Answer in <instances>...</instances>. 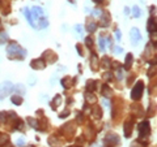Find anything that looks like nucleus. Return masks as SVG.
<instances>
[{
  "mask_svg": "<svg viewBox=\"0 0 157 147\" xmlns=\"http://www.w3.org/2000/svg\"><path fill=\"white\" fill-rule=\"evenodd\" d=\"M143 90H144V83H143V81L136 82V85L134 86L132 91H131V99H134V100H139V99L142 98Z\"/></svg>",
  "mask_w": 157,
  "mask_h": 147,
  "instance_id": "2",
  "label": "nucleus"
},
{
  "mask_svg": "<svg viewBox=\"0 0 157 147\" xmlns=\"http://www.w3.org/2000/svg\"><path fill=\"white\" fill-rule=\"evenodd\" d=\"M75 29H76V30L79 31V33H80V31H81V29H83V28H81L80 25H76V26H75Z\"/></svg>",
  "mask_w": 157,
  "mask_h": 147,
  "instance_id": "34",
  "label": "nucleus"
},
{
  "mask_svg": "<svg viewBox=\"0 0 157 147\" xmlns=\"http://www.w3.org/2000/svg\"><path fill=\"white\" fill-rule=\"evenodd\" d=\"M115 33H117V39L119 40V39H120V31H119V30H117Z\"/></svg>",
  "mask_w": 157,
  "mask_h": 147,
  "instance_id": "35",
  "label": "nucleus"
},
{
  "mask_svg": "<svg viewBox=\"0 0 157 147\" xmlns=\"http://www.w3.org/2000/svg\"><path fill=\"white\" fill-rule=\"evenodd\" d=\"M67 115H69V111H68V109H65L64 112H63V113H60V117H62V119H63V117H65V116H67Z\"/></svg>",
  "mask_w": 157,
  "mask_h": 147,
  "instance_id": "31",
  "label": "nucleus"
},
{
  "mask_svg": "<svg viewBox=\"0 0 157 147\" xmlns=\"http://www.w3.org/2000/svg\"><path fill=\"white\" fill-rule=\"evenodd\" d=\"M22 125H24V123H22L21 120H19V119H17V126H15V129L20 130V129H22Z\"/></svg>",
  "mask_w": 157,
  "mask_h": 147,
  "instance_id": "25",
  "label": "nucleus"
},
{
  "mask_svg": "<svg viewBox=\"0 0 157 147\" xmlns=\"http://www.w3.org/2000/svg\"><path fill=\"white\" fill-rule=\"evenodd\" d=\"M104 78H105L106 81H109V80H111V78H113V76H111V73H105Z\"/></svg>",
  "mask_w": 157,
  "mask_h": 147,
  "instance_id": "29",
  "label": "nucleus"
},
{
  "mask_svg": "<svg viewBox=\"0 0 157 147\" xmlns=\"http://www.w3.org/2000/svg\"><path fill=\"white\" fill-rule=\"evenodd\" d=\"M92 69H93V71L97 69V56H96V55L92 56Z\"/></svg>",
  "mask_w": 157,
  "mask_h": 147,
  "instance_id": "24",
  "label": "nucleus"
},
{
  "mask_svg": "<svg viewBox=\"0 0 157 147\" xmlns=\"http://www.w3.org/2000/svg\"><path fill=\"white\" fill-rule=\"evenodd\" d=\"M130 37H131V40H132V44H138L142 39V34L139 31V29L132 28L131 29V33H130Z\"/></svg>",
  "mask_w": 157,
  "mask_h": 147,
  "instance_id": "4",
  "label": "nucleus"
},
{
  "mask_svg": "<svg viewBox=\"0 0 157 147\" xmlns=\"http://www.w3.org/2000/svg\"><path fill=\"white\" fill-rule=\"evenodd\" d=\"M62 83H63V86H64L65 89L71 86V81H69V78H68V77H64V78H63V80H62Z\"/></svg>",
  "mask_w": 157,
  "mask_h": 147,
  "instance_id": "22",
  "label": "nucleus"
},
{
  "mask_svg": "<svg viewBox=\"0 0 157 147\" xmlns=\"http://www.w3.org/2000/svg\"><path fill=\"white\" fill-rule=\"evenodd\" d=\"M47 25H49L47 20H46V18H43V17H41V21H39V25H38V26H39L41 29H43V28H46Z\"/></svg>",
  "mask_w": 157,
  "mask_h": 147,
  "instance_id": "21",
  "label": "nucleus"
},
{
  "mask_svg": "<svg viewBox=\"0 0 157 147\" xmlns=\"http://www.w3.org/2000/svg\"><path fill=\"white\" fill-rule=\"evenodd\" d=\"M22 102H24V99H22L21 95H17V94H16V95H13V96H12V103H13V104L21 105Z\"/></svg>",
  "mask_w": 157,
  "mask_h": 147,
  "instance_id": "11",
  "label": "nucleus"
},
{
  "mask_svg": "<svg viewBox=\"0 0 157 147\" xmlns=\"http://www.w3.org/2000/svg\"><path fill=\"white\" fill-rule=\"evenodd\" d=\"M93 1H96V3H102L104 0H93Z\"/></svg>",
  "mask_w": 157,
  "mask_h": 147,
  "instance_id": "37",
  "label": "nucleus"
},
{
  "mask_svg": "<svg viewBox=\"0 0 157 147\" xmlns=\"http://www.w3.org/2000/svg\"><path fill=\"white\" fill-rule=\"evenodd\" d=\"M118 78H119V80L123 78V72H122V71H118Z\"/></svg>",
  "mask_w": 157,
  "mask_h": 147,
  "instance_id": "32",
  "label": "nucleus"
},
{
  "mask_svg": "<svg viewBox=\"0 0 157 147\" xmlns=\"http://www.w3.org/2000/svg\"><path fill=\"white\" fill-rule=\"evenodd\" d=\"M86 99H88L90 103H94L96 102V98L94 96H92V94H86Z\"/></svg>",
  "mask_w": 157,
  "mask_h": 147,
  "instance_id": "26",
  "label": "nucleus"
},
{
  "mask_svg": "<svg viewBox=\"0 0 157 147\" xmlns=\"http://www.w3.org/2000/svg\"><path fill=\"white\" fill-rule=\"evenodd\" d=\"M13 89H15V86H13L12 82H9V81L0 83V99H4L7 95H9L11 92L13 91Z\"/></svg>",
  "mask_w": 157,
  "mask_h": 147,
  "instance_id": "3",
  "label": "nucleus"
},
{
  "mask_svg": "<svg viewBox=\"0 0 157 147\" xmlns=\"http://www.w3.org/2000/svg\"><path fill=\"white\" fill-rule=\"evenodd\" d=\"M100 17H101V26L106 28V26L109 25V22H110V15H109L108 12H104Z\"/></svg>",
  "mask_w": 157,
  "mask_h": 147,
  "instance_id": "7",
  "label": "nucleus"
},
{
  "mask_svg": "<svg viewBox=\"0 0 157 147\" xmlns=\"http://www.w3.org/2000/svg\"><path fill=\"white\" fill-rule=\"evenodd\" d=\"M101 63H102V67L104 68H109L110 67V59L108 56H105V57L101 59Z\"/></svg>",
  "mask_w": 157,
  "mask_h": 147,
  "instance_id": "18",
  "label": "nucleus"
},
{
  "mask_svg": "<svg viewBox=\"0 0 157 147\" xmlns=\"http://www.w3.org/2000/svg\"><path fill=\"white\" fill-rule=\"evenodd\" d=\"M147 28H148V31H149L151 34L156 33V20H154V18H149Z\"/></svg>",
  "mask_w": 157,
  "mask_h": 147,
  "instance_id": "9",
  "label": "nucleus"
},
{
  "mask_svg": "<svg viewBox=\"0 0 157 147\" xmlns=\"http://www.w3.org/2000/svg\"><path fill=\"white\" fill-rule=\"evenodd\" d=\"M45 67H46V61L43 59H38V60L31 61V68L33 69H45Z\"/></svg>",
  "mask_w": 157,
  "mask_h": 147,
  "instance_id": "6",
  "label": "nucleus"
},
{
  "mask_svg": "<svg viewBox=\"0 0 157 147\" xmlns=\"http://www.w3.org/2000/svg\"><path fill=\"white\" fill-rule=\"evenodd\" d=\"M102 95H104V96H106V98H109V96L111 95V90L109 89L108 85H104V87H102Z\"/></svg>",
  "mask_w": 157,
  "mask_h": 147,
  "instance_id": "15",
  "label": "nucleus"
},
{
  "mask_svg": "<svg viewBox=\"0 0 157 147\" xmlns=\"http://www.w3.org/2000/svg\"><path fill=\"white\" fill-rule=\"evenodd\" d=\"M131 64H132V55H131V53H128V55L126 56V61H124V68H126V69H130Z\"/></svg>",
  "mask_w": 157,
  "mask_h": 147,
  "instance_id": "12",
  "label": "nucleus"
},
{
  "mask_svg": "<svg viewBox=\"0 0 157 147\" xmlns=\"http://www.w3.org/2000/svg\"><path fill=\"white\" fill-rule=\"evenodd\" d=\"M71 3H75V0H71Z\"/></svg>",
  "mask_w": 157,
  "mask_h": 147,
  "instance_id": "38",
  "label": "nucleus"
},
{
  "mask_svg": "<svg viewBox=\"0 0 157 147\" xmlns=\"http://www.w3.org/2000/svg\"><path fill=\"white\" fill-rule=\"evenodd\" d=\"M4 119H7V113L5 112H0V121H3Z\"/></svg>",
  "mask_w": 157,
  "mask_h": 147,
  "instance_id": "30",
  "label": "nucleus"
},
{
  "mask_svg": "<svg viewBox=\"0 0 157 147\" xmlns=\"http://www.w3.org/2000/svg\"><path fill=\"white\" fill-rule=\"evenodd\" d=\"M25 16H26V18H28V21H29V24H30V26H33L34 28V22H33V17H31V12L26 8L25 9Z\"/></svg>",
  "mask_w": 157,
  "mask_h": 147,
  "instance_id": "14",
  "label": "nucleus"
},
{
  "mask_svg": "<svg viewBox=\"0 0 157 147\" xmlns=\"http://www.w3.org/2000/svg\"><path fill=\"white\" fill-rule=\"evenodd\" d=\"M60 102H62V98H60V95H56V96H55V99H54V102H52V103H51L52 108L55 109V108H56V104H60Z\"/></svg>",
  "mask_w": 157,
  "mask_h": 147,
  "instance_id": "19",
  "label": "nucleus"
},
{
  "mask_svg": "<svg viewBox=\"0 0 157 147\" xmlns=\"http://www.w3.org/2000/svg\"><path fill=\"white\" fill-rule=\"evenodd\" d=\"M76 48H77V51H79V52H80V55L83 56V55H84V53H83V48H81V47L79 46V44H77V47H76Z\"/></svg>",
  "mask_w": 157,
  "mask_h": 147,
  "instance_id": "33",
  "label": "nucleus"
},
{
  "mask_svg": "<svg viewBox=\"0 0 157 147\" xmlns=\"http://www.w3.org/2000/svg\"><path fill=\"white\" fill-rule=\"evenodd\" d=\"M115 52H118V53H119V52H122V48H119V47H117V48H115Z\"/></svg>",
  "mask_w": 157,
  "mask_h": 147,
  "instance_id": "36",
  "label": "nucleus"
},
{
  "mask_svg": "<svg viewBox=\"0 0 157 147\" xmlns=\"http://www.w3.org/2000/svg\"><path fill=\"white\" fill-rule=\"evenodd\" d=\"M85 43H86V46H88V47H90V46L93 44L92 38H86V39H85Z\"/></svg>",
  "mask_w": 157,
  "mask_h": 147,
  "instance_id": "28",
  "label": "nucleus"
},
{
  "mask_svg": "<svg viewBox=\"0 0 157 147\" xmlns=\"http://www.w3.org/2000/svg\"><path fill=\"white\" fill-rule=\"evenodd\" d=\"M100 48H101V51L105 49V40L102 38H100Z\"/></svg>",
  "mask_w": 157,
  "mask_h": 147,
  "instance_id": "27",
  "label": "nucleus"
},
{
  "mask_svg": "<svg viewBox=\"0 0 157 147\" xmlns=\"http://www.w3.org/2000/svg\"><path fill=\"white\" fill-rule=\"evenodd\" d=\"M7 49H8V53H9L11 57H12L13 55H16L17 59H22L25 56V53H26V51H25L24 48H21L17 43H11Z\"/></svg>",
  "mask_w": 157,
  "mask_h": 147,
  "instance_id": "1",
  "label": "nucleus"
},
{
  "mask_svg": "<svg viewBox=\"0 0 157 147\" xmlns=\"http://www.w3.org/2000/svg\"><path fill=\"white\" fill-rule=\"evenodd\" d=\"M86 29H88V31H89V33H93V31L97 29V24H96V22H89V24H88V26H86Z\"/></svg>",
  "mask_w": 157,
  "mask_h": 147,
  "instance_id": "20",
  "label": "nucleus"
},
{
  "mask_svg": "<svg viewBox=\"0 0 157 147\" xmlns=\"http://www.w3.org/2000/svg\"><path fill=\"white\" fill-rule=\"evenodd\" d=\"M132 15L134 17H140V9H139V7H134L132 8Z\"/></svg>",
  "mask_w": 157,
  "mask_h": 147,
  "instance_id": "23",
  "label": "nucleus"
},
{
  "mask_svg": "<svg viewBox=\"0 0 157 147\" xmlns=\"http://www.w3.org/2000/svg\"><path fill=\"white\" fill-rule=\"evenodd\" d=\"M33 16H34V18H39V17H43V11H42V8H39V7H34L33 9Z\"/></svg>",
  "mask_w": 157,
  "mask_h": 147,
  "instance_id": "10",
  "label": "nucleus"
},
{
  "mask_svg": "<svg viewBox=\"0 0 157 147\" xmlns=\"http://www.w3.org/2000/svg\"><path fill=\"white\" fill-rule=\"evenodd\" d=\"M131 133H132V121L128 120V121H126V124H124V135L130 137Z\"/></svg>",
  "mask_w": 157,
  "mask_h": 147,
  "instance_id": "8",
  "label": "nucleus"
},
{
  "mask_svg": "<svg viewBox=\"0 0 157 147\" xmlns=\"http://www.w3.org/2000/svg\"><path fill=\"white\" fill-rule=\"evenodd\" d=\"M92 115L94 117H97V119H101V116H102V111L100 109V107H94L92 109Z\"/></svg>",
  "mask_w": 157,
  "mask_h": 147,
  "instance_id": "13",
  "label": "nucleus"
},
{
  "mask_svg": "<svg viewBox=\"0 0 157 147\" xmlns=\"http://www.w3.org/2000/svg\"><path fill=\"white\" fill-rule=\"evenodd\" d=\"M139 130H140V137H147L151 132V128H149V123L148 121H144L139 125Z\"/></svg>",
  "mask_w": 157,
  "mask_h": 147,
  "instance_id": "5",
  "label": "nucleus"
},
{
  "mask_svg": "<svg viewBox=\"0 0 157 147\" xmlns=\"http://www.w3.org/2000/svg\"><path fill=\"white\" fill-rule=\"evenodd\" d=\"M28 123L30 124L33 128H35V129H39V123H38L37 120H34L33 117H28Z\"/></svg>",
  "mask_w": 157,
  "mask_h": 147,
  "instance_id": "16",
  "label": "nucleus"
},
{
  "mask_svg": "<svg viewBox=\"0 0 157 147\" xmlns=\"http://www.w3.org/2000/svg\"><path fill=\"white\" fill-rule=\"evenodd\" d=\"M96 81H88V82H86V89L89 90V91H93V90H96Z\"/></svg>",
  "mask_w": 157,
  "mask_h": 147,
  "instance_id": "17",
  "label": "nucleus"
}]
</instances>
